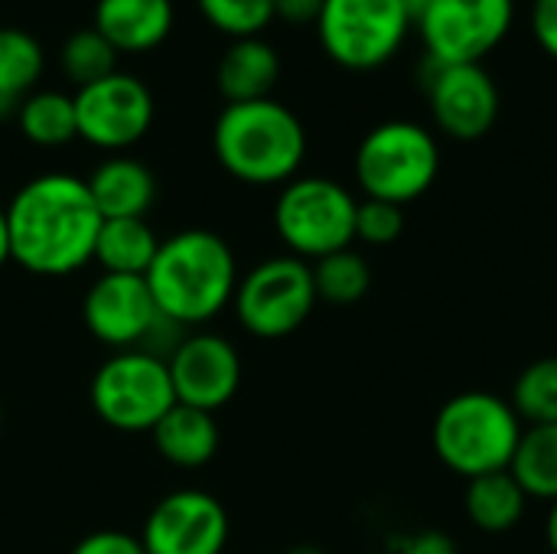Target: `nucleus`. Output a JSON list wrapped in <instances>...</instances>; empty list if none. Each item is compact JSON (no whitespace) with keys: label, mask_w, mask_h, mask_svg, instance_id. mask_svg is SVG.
Here are the masks:
<instances>
[{"label":"nucleus","mask_w":557,"mask_h":554,"mask_svg":"<svg viewBox=\"0 0 557 554\" xmlns=\"http://www.w3.org/2000/svg\"><path fill=\"white\" fill-rule=\"evenodd\" d=\"M10 261V229H7V206H0V268Z\"/></svg>","instance_id":"obj_34"},{"label":"nucleus","mask_w":557,"mask_h":554,"mask_svg":"<svg viewBox=\"0 0 557 554\" xmlns=\"http://www.w3.org/2000/svg\"><path fill=\"white\" fill-rule=\"evenodd\" d=\"M516 0H431L418 20L428 59L441 65H483L509 36Z\"/></svg>","instance_id":"obj_11"},{"label":"nucleus","mask_w":557,"mask_h":554,"mask_svg":"<svg viewBox=\"0 0 557 554\" xmlns=\"http://www.w3.org/2000/svg\"><path fill=\"white\" fill-rule=\"evenodd\" d=\"M16 111H20V101L0 91V121H3V118H16Z\"/></svg>","instance_id":"obj_36"},{"label":"nucleus","mask_w":557,"mask_h":554,"mask_svg":"<svg viewBox=\"0 0 557 554\" xmlns=\"http://www.w3.org/2000/svg\"><path fill=\"white\" fill-rule=\"evenodd\" d=\"M101 219H147L157 202V180L150 167L134 157H111L85 180Z\"/></svg>","instance_id":"obj_17"},{"label":"nucleus","mask_w":557,"mask_h":554,"mask_svg":"<svg viewBox=\"0 0 557 554\" xmlns=\"http://www.w3.org/2000/svg\"><path fill=\"white\" fill-rule=\"evenodd\" d=\"M522 431V418L503 395L463 392L437 411L431 444L450 473L476 480L509 470Z\"/></svg>","instance_id":"obj_4"},{"label":"nucleus","mask_w":557,"mask_h":554,"mask_svg":"<svg viewBox=\"0 0 557 554\" xmlns=\"http://www.w3.org/2000/svg\"><path fill=\"white\" fill-rule=\"evenodd\" d=\"M78 137L101 150H124L137 144L153 124V95L150 88L124 72L85 85L72 95Z\"/></svg>","instance_id":"obj_12"},{"label":"nucleus","mask_w":557,"mask_h":554,"mask_svg":"<svg viewBox=\"0 0 557 554\" xmlns=\"http://www.w3.org/2000/svg\"><path fill=\"white\" fill-rule=\"evenodd\" d=\"M405 232V206L385 199H362L356 206V238L366 245H395Z\"/></svg>","instance_id":"obj_29"},{"label":"nucleus","mask_w":557,"mask_h":554,"mask_svg":"<svg viewBox=\"0 0 557 554\" xmlns=\"http://www.w3.org/2000/svg\"><path fill=\"white\" fill-rule=\"evenodd\" d=\"M317 307L313 271L294 255L268 258L251 268L235 287V313L258 340L290 336Z\"/></svg>","instance_id":"obj_9"},{"label":"nucleus","mask_w":557,"mask_h":554,"mask_svg":"<svg viewBox=\"0 0 557 554\" xmlns=\"http://www.w3.org/2000/svg\"><path fill=\"white\" fill-rule=\"evenodd\" d=\"M287 554H323V549H317V545H297V549H290Z\"/></svg>","instance_id":"obj_37"},{"label":"nucleus","mask_w":557,"mask_h":554,"mask_svg":"<svg viewBox=\"0 0 557 554\" xmlns=\"http://www.w3.org/2000/svg\"><path fill=\"white\" fill-rule=\"evenodd\" d=\"M101 222L85 180L42 173L23 183L7 206L10 261L39 278H65L95 258Z\"/></svg>","instance_id":"obj_1"},{"label":"nucleus","mask_w":557,"mask_h":554,"mask_svg":"<svg viewBox=\"0 0 557 554\" xmlns=\"http://www.w3.org/2000/svg\"><path fill=\"white\" fill-rule=\"evenodd\" d=\"M228 542V516L212 493L176 490L163 496L140 532L147 554H222Z\"/></svg>","instance_id":"obj_14"},{"label":"nucleus","mask_w":557,"mask_h":554,"mask_svg":"<svg viewBox=\"0 0 557 554\" xmlns=\"http://www.w3.org/2000/svg\"><path fill=\"white\" fill-rule=\"evenodd\" d=\"M157 248L160 238L153 235L147 219H104L91 261H98L104 274L144 278L157 258Z\"/></svg>","instance_id":"obj_21"},{"label":"nucleus","mask_w":557,"mask_h":554,"mask_svg":"<svg viewBox=\"0 0 557 554\" xmlns=\"http://www.w3.org/2000/svg\"><path fill=\"white\" fill-rule=\"evenodd\" d=\"M173 395L180 405L219 411L242 385V356L219 333H193L166 359Z\"/></svg>","instance_id":"obj_15"},{"label":"nucleus","mask_w":557,"mask_h":554,"mask_svg":"<svg viewBox=\"0 0 557 554\" xmlns=\"http://www.w3.org/2000/svg\"><path fill=\"white\" fill-rule=\"evenodd\" d=\"M150 434L160 457L170 460L173 467H202L219 451V424L212 411L189 408L180 402L157 421Z\"/></svg>","instance_id":"obj_19"},{"label":"nucleus","mask_w":557,"mask_h":554,"mask_svg":"<svg viewBox=\"0 0 557 554\" xmlns=\"http://www.w3.org/2000/svg\"><path fill=\"white\" fill-rule=\"evenodd\" d=\"M356 199L326 176H294L274 202V229L300 261H320L356 242Z\"/></svg>","instance_id":"obj_6"},{"label":"nucleus","mask_w":557,"mask_h":554,"mask_svg":"<svg viewBox=\"0 0 557 554\" xmlns=\"http://www.w3.org/2000/svg\"><path fill=\"white\" fill-rule=\"evenodd\" d=\"M532 33L535 42L557 59V0H535L532 3Z\"/></svg>","instance_id":"obj_31"},{"label":"nucleus","mask_w":557,"mask_h":554,"mask_svg":"<svg viewBox=\"0 0 557 554\" xmlns=\"http://www.w3.org/2000/svg\"><path fill=\"white\" fill-rule=\"evenodd\" d=\"M441 173L434 134L414 121H382L356 150V180L366 199L408 206L421 199Z\"/></svg>","instance_id":"obj_5"},{"label":"nucleus","mask_w":557,"mask_h":554,"mask_svg":"<svg viewBox=\"0 0 557 554\" xmlns=\"http://www.w3.org/2000/svg\"><path fill=\"white\" fill-rule=\"evenodd\" d=\"M42 75V49L39 42L13 26L0 29V91L23 101V95Z\"/></svg>","instance_id":"obj_26"},{"label":"nucleus","mask_w":557,"mask_h":554,"mask_svg":"<svg viewBox=\"0 0 557 554\" xmlns=\"http://www.w3.org/2000/svg\"><path fill=\"white\" fill-rule=\"evenodd\" d=\"M0 428H3V408H0Z\"/></svg>","instance_id":"obj_38"},{"label":"nucleus","mask_w":557,"mask_h":554,"mask_svg":"<svg viewBox=\"0 0 557 554\" xmlns=\"http://www.w3.org/2000/svg\"><path fill=\"white\" fill-rule=\"evenodd\" d=\"M310 271H313L317 300H326V304H339V307L356 304L372 287L369 261L352 248H343V251H333V255L313 261Z\"/></svg>","instance_id":"obj_24"},{"label":"nucleus","mask_w":557,"mask_h":554,"mask_svg":"<svg viewBox=\"0 0 557 554\" xmlns=\"http://www.w3.org/2000/svg\"><path fill=\"white\" fill-rule=\"evenodd\" d=\"M516 415L532 424H557V356L535 359L522 369L512 389Z\"/></svg>","instance_id":"obj_25"},{"label":"nucleus","mask_w":557,"mask_h":554,"mask_svg":"<svg viewBox=\"0 0 557 554\" xmlns=\"http://www.w3.org/2000/svg\"><path fill=\"white\" fill-rule=\"evenodd\" d=\"M95 29L117 52H150L173 29L170 0H98Z\"/></svg>","instance_id":"obj_16"},{"label":"nucleus","mask_w":557,"mask_h":554,"mask_svg":"<svg viewBox=\"0 0 557 554\" xmlns=\"http://www.w3.org/2000/svg\"><path fill=\"white\" fill-rule=\"evenodd\" d=\"M82 317L88 333L117 353L144 349L157 356V340H176L183 330L157 310L147 281L131 274H101L85 294Z\"/></svg>","instance_id":"obj_10"},{"label":"nucleus","mask_w":557,"mask_h":554,"mask_svg":"<svg viewBox=\"0 0 557 554\" xmlns=\"http://www.w3.org/2000/svg\"><path fill=\"white\" fill-rule=\"evenodd\" d=\"M196 7L232 39H251L274 20V0H196Z\"/></svg>","instance_id":"obj_28"},{"label":"nucleus","mask_w":557,"mask_h":554,"mask_svg":"<svg viewBox=\"0 0 557 554\" xmlns=\"http://www.w3.org/2000/svg\"><path fill=\"white\" fill-rule=\"evenodd\" d=\"M62 69L78 88L95 85L111 72H117V49L95 26L78 29L62 46Z\"/></svg>","instance_id":"obj_27"},{"label":"nucleus","mask_w":557,"mask_h":554,"mask_svg":"<svg viewBox=\"0 0 557 554\" xmlns=\"http://www.w3.org/2000/svg\"><path fill=\"white\" fill-rule=\"evenodd\" d=\"M173 405L176 395L166 359L144 349L114 353L91 379V408L114 431H153Z\"/></svg>","instance_id":"obj_8"},{"label":"nucleus","mask_w":557,"mask_h":554,"mask_svg":"<svg viewBox=\"0 0 557 554\" xmlns=\"http://www.w3.org/2000/svg\"><path fill=\"white\" fill-rule=\"evenodd\" d=\"M212 147L222 170L251 186L290 183L307 157L300 118L274 98L225 104L215 121Z\"/></svg>","instance_id":"obj_3"},{"label":"nucleus","mask_w":557,"mask_h":554,"mask_svg":"<svg viewBox=\"0 0 557 554\" xmlns=\"http://www.w3.org/2000/svg\"><path fill=\"white\" fill-rule=\"evenodd\" d=\"M72 554H147L140 539L127 535V532H117V529H101V532H91L85 535Z\"/></svg>","instance_id":"obj_30"},{"label":"nucleus","mask_w":557,"mask_h":554,"mask_svg":"<svg viewBox=\"0 0 557 554\" xmlns=\"http://www.w3.org/2000/svg\"><path fill=\"white\" fill-rule=\"evenodd\" d=\"M411 29L405 0H326L317 20L323 52L349 72L392 62Z\"/></svg>","instance_id":"obj_7"},{"label":"nucleus","mask_w":557,"mask_h":554,"mask_svg":"<svg viewBox=\"0 0 557 554\" xmlns=\"http://www.w3.org/2000/svg\"><path fill=\"white\" fill-rule=\"evenodd\" d=\"M467 519L486 532V535H506L512 532L529 506L525 490L519 487V480L509 470L499 473H486L476 480H467Z\"/></svg>","instance_id":"obj_20"},{"label":"nucleus","mask_w":557,"mask_h":554,"mask_svg":"<svg viewBox=\"0 0 557 554\" xmlns=\"http://www.w3.org/2000/svg\"><path fill=\"white\" fill-rule=\"evenodd\" d=\"M545 539H548V549H552V554H557V500H555V503H552V513H548Z\"/></svg>","instance_id":"obj_35"},{"label":"nucleus","mask_w":557,"mask_h":554,"mask_svg":"<svg viewBox=\"0 0 557 554\" xmlns=\"http://www.w3.org/2000/svg\"><path fill=\"white\" fill-rule=\"evenodd\" d=\"M281 75V56L261 36L235 39L219 62V91L228 104L271 98Z\"/></svg>","instance_id":"obj_18"},{"label":"nucleus","mask_w":557,"mask_h":554,"mask_svg":"<svg viewBox=\"0 0 557 554\" xmlns=\"http://www.w3.org/2000/svg\"><path fill=\"white\" fill-rule=\"evenodd\" d=\"M16 124L23 137L36 147H62L78 137L75 101L62 91H36L20 101Z\"/></svg>","instance_id":"obj_23"},{"label":"nucleus","mask_w":557,"mask_h":554,"mask_svg":"<svg viewBox=\"0 0 557 554\" xmlns=\"http://www.w3.org/2000/svg\"><path fill=\"white\" fill-rule=\"evenodd\" d=\"M401 554H457V542L447 532L431 529V532H421V535L408 539Z\"/></svg>","instance_id":"obj_33"},{"label":"nucleus","mask_w":557,"mask_h":554,"mask_svg":"<svg viewBox=\"0 0 557 554\" xmlns=\"http://www.w3.org/2000/svg\"><path fill=\"white\" fill-rule=\"evenodd\" d=\"M509 473L529 500H557V424H532L522 431Z\"/></svg>","instance_id":"obj_22"},{"label":"nucleus","mask_w":557,"mask_h":554,"mask_svg":"<svg viewBox=\"0 0 557 554\" xmlns=\"http://www.w3.org/2000/svg\"><path fill=\"white\" fill-rule=\"evenodd\" d=\"M144 281L170 323L202 327L235 300V251L215 232L186 229L160 242Z\"/></svg>","instance_id":"obj_2"},{"label":"nucleus","mask_w":557,"mask_h":554,"mask_svg":"<svg viewBox=\"0 0 557 554\" xmlns=\"http://www.w3.org/2000/svg\"><path fill=\"white\" fill-rule=\"evenodd\" d=\"M326 0H274V20H284L290 26H317Z\"/></svg>","instance_id":"obj_32"},{"label":"nucleus","mask_w":557,"mask_h":554,"mask_svg":"<svg viewBox=\"0 0 557 554\" xmlns=\"http://www.w3.org/2000/svg\"><path fill=\"white\" fill-rule=\"evenodd\" d=\"M424 95L434 124L454 140H480L499 118V88L483 65H441L424 59Z\"/></svg>","instance_id":"obj_13"}]
</instances>
